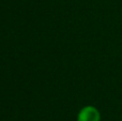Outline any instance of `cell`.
Returning a JSON list of instances; mask_svg holds the SVG:
<instances>
[{"instance_id": "1", "label": "cell", "mask_w": 122, "mask_h": 121, "mask_svg": "<svg viewBox=\"0 0 122 121\" xmlns=\"http://www.w3.org/2000/svg\"><path fill=\"white\" fill-rule=\"evenodd\" d=\"M77 121H101V114L92 105L84 106L77 115Z\"/></svg>"}]
</instances>
